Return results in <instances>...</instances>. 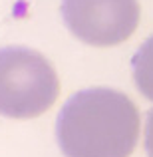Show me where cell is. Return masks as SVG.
Listing matches in <instances>:
<instances>
[{"label": "cell", "instance_id": "6da1fadb", "mask_svg": "<svg viewBox=\"0 0 153 157\" xmlns=\"http://www.w3.org/2000/svg\"><path fill=\"white\" fill-rule=\"evenodd\" d=\"M56 139L66 157H129L139 139L137 107L117 90H82L58 113Z\"/></svg>", "mask_w": 153, "mask_h": 157}, {"label": "cell", "instance_id": "5b68a950", "mask_svg": "<svg viewBox=\"0 0 153 157\" xmlns=\"http://www.w3.org/2000/svg\"><path fill=\"white\" fill-rule=\"evenodd\" d=\"M143 141H145V151H147V155L153 157V109L149 111V113H147V119H145Z\"/></svg>", "mask_w": 153, "mask_h": 157}, {"label": "cell", "instance_id": "7a4b0ae2", "mask_svg": "<svg viewBox=\"0 0 153 157\" xmlns=\"http://www.w3.org/2000/svg\"><path fill=\"white\" fill-rule=\"evenodd\" d=\"M58 76L52 64L24 46L0 48V115L38 117L58 98Z\"/></svg>", "mask_w": 153, "mask_h": 157}, {"label": "cell", "instance_id": "277c9868", "mask_svg": "<svg viewBox=\"0 0 153 157\" xmlns=\"http://www.w3.org/2000/svg\"><path fill=\"white\" fill-rule=\"evenodd\" d=\"M131 70L137 90L153 101V36H149L135 52L131 60Z\"/></svg>", "mask_w": 153, "mask_h": 157}, {"label": "cell", "instance_id": "3957f363", "mask_svg": "<svg viewBox=\"0 0 153 157\" xmlns=\"http://www.w3.org/2000/svg\"><path fill=\"white\" fill-rule=\"evenodd\" d=\"M62 18L78 40L92 46H115L139 22L137 0H62Z\"/></svg>", "mask_w": 153, "mask_h": 157}]
</instances>
